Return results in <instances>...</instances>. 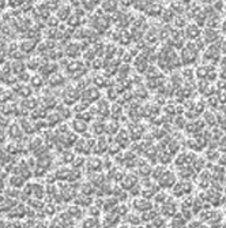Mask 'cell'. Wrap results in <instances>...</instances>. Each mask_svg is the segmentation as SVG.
Masks as SVG:
<instances>
[{
  "instance_id": "cell-46",
  "label": "cell",
  "mask_w": 226,
  "mask_h": 228,
  "mask_svg": "<svg viewBox=\"0 0 226 228\" xmlns=\"http://www.w3.org/2000/svg\"><path fill=\"white\" fill-rule=\"evenodd\" d=\"M219 160H221V161H219V164H221V165H222V164H224V165H225V164H226V155L224 156V157H221Z\"/></svg>"
},
{
  "instance_id": "cell-43",
  "label": "cell",
  "mask_w": 226,
  "mask_h": 228,
  "mask_svg": "<svg viewBox=\"0 0 226 228\" xmlns=\"http://www.w3.org/2000/svg\"><path fill=\"white\" fill-rule=\"evenodd\" d=\"M7 124H8V119L3 118V115H0V127H4Z\"/></svg>"
},
{
  "instance_id": "cell-8",
  "label": "cell",
  "mask_w": 226,
  "mask_h": 228,
  "mask_svg": "<svg viewBox=\"0 0 226 228\" xmlns=\"http://www.w3.org/2000/svg\"><path fill=\"white\" fill-rule=\"evenodd\" d=\"M194 174H195L194 167H189L188 164H185V165H180V170L177 171V175L183 179H189V178L194 176Z\"/></svg>"
},
{
  "instance_id": "cell-41",
  "label": "cell",
  "mask_w": 226,
  "mask_h": 228,
  "mask_svg": "<svg viewBox=\"0 0 226 228\" xmlns=\"http://www.w3.org/2000/svg\"><path fill=\"white\" fill-rule=\"evenodd\" d=\"M44 209H45V212H47V213H51V216H52V215H55V206H53L52 204L45 205Z\"/></svg>"
},
{
  "instance_id": "cell-40",
  "label": "cell",
  "mask_w": 226,
  "mask_h": 228,
  "mask_svg": "<svg viewBox=\"0 0 226 228\" xmlns=\"http://www.w3.org/2000/svg\"><path fill=\"white\" fill-rule=\"evenodd\" d=\"M169 148H170V153H176V150H177V148H180V145L177 144V141H172L170 142V145H169Z\"/></svg>"
},
{
  "instance_id": "cell-9",
  "label": "cell",
  "mask_w": 226,
  "mask_h": 228,
  "mask_svg": "<svg viewBox=\"0 0 226 228\" xmlns=\"http://www.w3.org/2000/svg\"><path fill=\"white\" fill-rule=\"evenodd\" d=\"M117 204H119V200H117V197H109V198H106V200H104V202H102V209L105 212H113L116 209V206H117Z\"/></svg>"
},
{
  "instance_id": "cell-4",
  "label": "cell",
  "mask_w": 226,
  "mask_h": 228,
  "mask_svg": "<svg viewBox=\"0 0 226 228\" xmlns=\"http://www.w3.org/2000/svg\"><path fill=\"white\" fill-rule=\"evenodd\" d=\"M176 210H177V204L174 201L172 202H164L162 204V209H161V213H162L164 217H173L176 215Z\"/></svg>"
},
{
  "instance_id": "cell-15",
  "label": "cell",
  "mask_w": 226,
  "mask_h": 228,
  "mask_svg": "<svg viewBox=\"0 0 226 228\" xmlns=\"http://www.w3.org/2000/svg\"><path fill=\"white\" fill-rule=\"evenodd\" d=\"M136 185V176H134V175H127V176L123 178V189H132L134 186Z\"/></svg>"
},
{
  "instance_id": "cell-32",
  "label": "cell",
  "mask_w": 226,
  "mask_h": 228,
  "mask_svg": "<svg viewBox=\"0 0 226 228\" xmlns=\"http://www.w3.org/2000/svg\"><path fill=\"white\" fill-rule=\"evenodd\" d=\"M168 201V194L165 193V191H160V193H157V195H155V202L157 204H164V202H166Z\"/></svg>"
},
{
  "instance_id": "cell-10",
  "label": "cell",
  "mask_w": 226,
  "mask_h": 228,
  "mask_svg": "<svg viewBox=\"0 0 226 228\" xmlns=\"http://www.w3.org/2000/svg\"><path fill=\"white\" fill-rule=\"evenodd\" d=\"M83 99L89 100L90 103L94 101V100L100 99V90L97 88H89L87 90L83 92Z\"/></svg>"
},
{
  "instance_id": "cell-37",
  "label": "cell",
  "mask_w": 226,
  "mask_h": 228,
  "mask_svg": "<svg viewBox=\"0 0 226 228\" xmlns=\"http://www.w3.org/2000/svg\"><path fill=\"white\" fill-rule=\"evenodd\" d=\"M112 4H115V6H117V2L116 0H106V2H104V10H106V11H112V10H115V8H112Z\"/></svg>"
},
{
  "instance_id": "cell-47",
  "label": "cell",
  "mask_w": 226,
  "mask_h": 228,
  "mask_svg": "<svg viewBox=\"0 0 226 228\" xmlns=\"http://www.w3.org/2000/svg\"><path fill=\"white\" fill-rule=\"evenodd\" d=\"M224 30H225V33H226V21L224 22Z\"/></svg>"
},
{
  "instance_id": "cell-2",
  "label": "cell",
  "mask_w": 226,
  "mask_h": 228,
  "mask_svg": "<svg viewBox=\"0 0 226 228\" xmlns=\"http://www.w3.org/2000/svg\"><path fill=\"white\" fill-rule=\"evenodd\" d=\"M158 185L162 189H172L176 185V175L172 171H165L161 175V178L158 179Z\"/></svg>"
},
{
  "instance_id": "cell-33",
  "label": "cell",
  "mask_w": 226,
  "mask_h": 228,
  "mask_svg": "<svg viewBox=\"0 0 226 228\" xmlns=\"http://www.w3.org/2000/svg\"><path fill=\"white\" fill-rule=\"evenodd\" d=\"M10 135L12 137V138H14L15 135H18V137L22 135V130H21V127H19V126H17V124H12V126L10 127Z\"/></svg>"
},
{
  "instance_id": "cell-11",
  "label": "cell",
  "mask_w": 226,
  "mask_h": 228,
  "mask_svg": "<svg viewBox=\"0 0 226 228\" xmlns=\"http://www.w3.org/2000/svg\"><path fill=\"white\" fill-rule=\"evenodd\" d=\"M87 167L91 172H97V171L101 170L102 167V160L101 159H97V157H93V159H89L87 160Z\"/></svg>"
},
{
  "instance_id": "cell-45",
  "label": "cell",
  "mask_w": 226,
  "mask_h": 228,
  "mask_svg": "<svg viewBox=\"0 0 226 228\" xmlns=\"http://www.w3.org/2000/svg\"><path fill=\"white\" fill-rule=\"evenodd\" d=\"M221 51H224L225 53H226V40H224V41H222V45H221Z\"/></svg>"
},
{
  "instance_id": "cell-30",
  "label": "cell",
  "mask_w": 226,
  "mask_h": 228,
  "mask_svg": "<svg viewBox=\"0 0 226 228\" xmlns=\"http://www.w3.org/2000/svg\"><path fill=\"white\" fill-rule=\"evenodd\" d=\"M85 164H86L85 157H74L72 163H71V165H72V168H75V170H78L79 167L85 165Z\"/></svg>"
},
{
  "instance_id": "cell-39",
  "label": "cell",
  "mask_w": 226,
  "mask_h": 228,
  "mask_svg": "<svg viewBox=\"0 0 226 228\" xmlns=\"http://www.w3.org/2000/svg\"><path fill=\"white\" fill-rule=\"evenodd\" d=\"M196 73H198L199 78H206L207 77V68H204V67H199Z\"/></svg>"
},
{
  "instance_id": "cell-20",
  "label": "cell",
  "mask_w": 226,
  "mask_h": 228,
  "mask_svg": "<svg viewBox=\"0 0 226 228\" xmlns=\"http://www.w3.org/2000/svg\"><path fill=\"white\" fill-rule=\"evenodd\" d=\"M127 220L131 225H139L142 223L140 216H135V213H127Z\"/></svg>"
},
{
  "instance_id": "cell-28",
  "label": "cell",
  "mask_w": 226,
  "mask_h": 228,
  "mask_svg": "<svg viewBox=\"0 0 226 228\" xmlns=\"http://www.w3.org/2000/svg\"><path fill=\"white\" fill-rule=\"evenodd\" d=\"M187 33H188V36L191 37V38H195V37H198L199 34H200V29L198 28V26H188V30H187Z\"/></svg>"
},
{
  "instance_id": "cell-23",
  "label": "cell",
  "mask_w": 226,
  "mask_h": 228,
  "mask_svg": "<svg viewBox=\"0 0 226 228\" xmlns=\"http://www.w3.org/2000/svg\"><path fill=\"white\" fill-rule=\"evenodd\" d=\"M89 104H90V101H89V100L83 99L81 103H78V104H76V107H75L74 109L76 111V112H79V111H81V112H82V111H86V109H89V107H90Z\"/></svg>"
},
{
  "instance_id": "cell-12",
  "label": "cell",
  "mask_w": 226,
  "mask_h": 228,
  "mask_svg": "<svg viewBox=\"0 0 226 228\" xmlns=\"http://www.w3.org/2000/svg\"><path fill=\"white\" fill-rule=\"evenodd\" d=\"M187 224V220L184 219V216L181 213H176L172 217V221L169 224V227H184Z\"/></svg>"
},
{
  "instance_id": "cell-44",
  "label": "cell",
  "mask_w": 226,
  "mask_h": 228,
  "mask_svg": "<svg viewBox=\"0 0 226 228\" xmlns=\"http://www.w3.org/2000/svg\"><path fill=\"white\" fill-rule=\"evenodd\" d=\"M207 157H209V159H211V157L213 159H219V155H218L217 152H211V150H210L209 153H207Z\"/></svg>"
},
{
  "instance_id": "cell-14",
  "label": "cell",
  "mask_w": 226,
  "mask_h": 228,
  "mask_svg": "<svg viewBox=\"0 0 226 228\" xmlns=\"http://www.w3.org/2000/svg\"><path fill=\"white\" fill-rule=\"evenodd\" d=\"M25 183H26V179L22 176V175H17V176L12 175V176L10 178V186H12V187H17V189L23 187Z\"/></svg>"
},
{
  "instance_id": "cell-22",
  "label": "cell",
  "mask_w": 226,
  "mask_h": 228,
  "mask_svg": "<svg viewBox=\"0 0 226 228\" xmlns=\"http://www.w3.org/2000/svg\"><path fill=\"white\" fill-rule=\"evenodd\" d=\"M91 131L93 133H96V134H101V133H104L105 131V124L101 120H97V122H94L93 123V129H91Z\"/></svg>"
},
{
  "instance_id": "cell-6",
  "label": "cell",
  "mask_w": 226,
  "mask_h": 228,
  "mask_svg": "<svg viewBox=\"0 0 226 228\" xmlns=\"http://www.w3.org/2000/svg\"><path fill=\"white\" fill-rule=\"evenodd\" d=\"M120 223V216L117 213H112V212H106L105 217L102 219L101 224H104L105 227H113V225H117Z\"/></svg>"
},
{
  "instance_id": "cell-34",
  "label": "cell",
  "mask_w": 226,
  "mask_h": 228,
  "mask_svg": "<svg viewBox=\"0 0 226 228\" xmlns=\"http://www.w3.org/2000/svg\"><path fill=\"white\" fill-rule=\"evenodd\" d=\"M158 159H160V161L162 163V164H169V163H172V157H170V155H168L166 152H162V153H160V156H158Z\"/></svg>"
},
{
  "instance_id": "cell-25",
  "label": "cell",
  "mask_w": 226,
  "mask_h": 228,
  "mask_svg": "<svg viewBox=\"0 0 226 228\" xmlns=\"http://www.w3.org/2000/svg\"><path fill=\"white\" fill-rule=\"evenodd\" d=\"M128 210H130V209H128V206L127 205H124V204H117V206H116V209H115V212L117 213L119 216H127V213H128Z\"/></svg>"
},
{
  "instance_id": "cell-18",
  "label": "cell",
  "mask_w": 226,
  "mask_h": 228,
  "mask_svg": "<svg viewBox=\"0 0 226 228\" xmlns=\"http://www.w3.org/2000/svg\"><path fill=\"white\" fill-rule=\"evenodd\" d=\"M204 40L207 41V43H214L215 40H218V32H215V29H206L204 32Z\"/></svg>"
},
{
  "instance_id": "cell-7",
  "label": "cell",
  "mask_w": 226,
  "mask_h": 228,
  "mask_svg": "<svg viewBox=\"0 0 226 228\" xmlns=\"http://www.w3.org/2000/svg\"><path fill=\"white\" fill-rule=\"evenodd\" d=\"M71 126H72V130L78 134H85L87 131V122L83 120L81 118H75L72 122H71Z\"/></svg>"
},
{
  "instance_id": "cell-29",
  "label": "cell",
  "mask_w": 226,
  "mask_h": 228,
  "mask_svg": "<svg viewBox=\"0 0 226 228\" xmlns=\"http://www.w3.org/2000/svg\"><path fill=\"white\" fill-rule=\"evenodd\" d=\"M60 114L57 115V114H51L47 118V122H48V124H51V126H55L56 123H59L60 122Z\"/></svg>"
},
{
  "instance_id": "cell-17",
  "label": "cell",
  "mask_w": 226,
  "mask_h": 228,
  "mask_svg": "<svg viewBox=\"0 0 226 228\" xmlns=\"http://www.w3.org/2000/svg\"><path fill=\"white\" fill-rule=\"evenodd\" d=\"M157 216H158V215H157V212L151 210V209H147V210L142 212V216H140V219H142V221L150 223V221H153V220L155 219Z\"/></svg>"
},
{
  "instance_id": "cell-3",
  "label": "cell",
  "mask_w": 226,
  "mask_h": 228,
  "mask_svg": "<svg viewBox=\"0 0 226 228\" xmlns=\"http://www.w3.org/2000/svg\"><path fill=\"white\" fill-rule=\"evenodd\" d=\"M195 159H196V156H195L192 152H183L176 157V164L179 167L180 165H185V164L192 163Z\"/></svg>"
},
{
  "instance_id": "cell-38",
  "label": "cell",
  "mask_w": 226,
  "mask_h": 228,
  "mask_svg": "<svg viewBox=\"0 0 226 228\" xmlns=\"http://www.w3.org/2000/svg\"><path fill=\"white\" fill-rule=\"evenodd\" d=\"M192 202H194V200L189 198V197H187L185 200L183 201V204H181V209H184V208H192Z\"/></svg>"
},
{
  "instance_id": "cell-35",
  "label": "cell",
  "mask_w": 226,
  "mask_h": 228,
  "mask_svg": "<svg viewBox=\"0 0 226 228\" xmlns=\"http://www.w3.org/2000/svg\"><path fill=\"white\" fill-rule=\"evenodd\" d=\"M165 172V168H162V167H158V168H154V170L151 171V176L154 178V179H160L161 178V175H162Z\"/></svg>"
},
{
  "instance_id": "cell-36",
  "label": "cell",
  "mask_w": 226,
  "mask_h": 228,
  "mask_svg": "<svg viewBox=\"0 0 226 228\" xmlns=\"http://www.w3.org/2000/svg\"><path fill=\"white\" fill-rule=\"evenodd\" d=\"M203 120H204L207 124H211V123L214 124V123H215V116H214V114H211V112H206Z\"/></svg>"
},
{
  "instance_id": "cell-13",
  "label": "cell",
  "mask_w": 226,
  "mask_h": 228,
  "mask_svg": "<svg viewBox=\"0 0 226 228\" xmlns=\"http://www.w3.org/2000/svg\"><path fill=\"white\" fill-rule=\"evenodd\" d=\"M100 224H101V221L98 220V217L89 216V217H86L85 220H82V221L79 223V225L81 227H98Z\"/></svg>"
},
{
  "instance_id": "cell-31",
  "label": "cell",
  "mask_w": 226,
  "mask_h": 228,
  "mask_svg": "<svg viewBox=\"0 0 226 228\" xmlns=\"http://www.w3.org/2000/svg\"><path fill=\"white\" fill-rule=\"evenodd\" d=\"M30 84H32L33 88H40L42 85V78H41V75H33L30 78Z\"/></svg>"
},
{
  "instance_id": "cell-27",
  "label": "cell",
  "mask_w": 226,
  "mask_h": 228,
  "mask_svg": "<svg viewBox=\"0 0 226 228\" xmlns=\"http://www.w3.org/2000/svg\"><path fill=\"white\" fill-rule=\"evenodd\" d=\"M150 224H151V227H165L166 225V220H165V217H160V216H157V217L154 219Z\"/></svg>"
},
{
  "instance_id": "cell-42",
  "label": "cell",
  "mask_w": 226,
  "mask_h": 228,
  "mask_svg": "<svg viewBox=\"0 0 226 228\" xmlns=\"http://www.w3.org/2000/svg\"><path fill=\"white\" fill-rule=\"evenodd\" d=\"M188 227H203V221H200V220H196V221H189V223H188Z\"/></svg>"
},
{
  "instance_id": "cell-24",
  "label": "cell",
  "mask_w": 226,
  "mask_h": 228,
  "mask_svg": "<svg viewBox=\"0 0 226 228\" xmlns=\"http://www.w3.org/2000/svg\"><path fill=\"white\" fill-rule=\"evenodd\" d=\"M68 215L72 219H78V215H82V209H79V206H76V205L70 206L68 208Z\"/></svg>"
},
{
  "instance_id": "cell-16",
  "label": "cell",
  "mask_w": 226,
  "mask_h": 228,
  "mask_svg": "<svg viewBox=\"0 0 226 228\" xmlns=\"http://www.w3.org/2000/svg\"><path fill=\"white\" fill-rule=\"evenodd\" d=\"M55 174H56V178H59V180H68L71 170L67 167H61V168H59Z\"/></svg>"
},
{
  "instance_id": "cell-26",
  "label": "cell",
  "mask_w": 226,
  "mask_h": 228,
  "mask_svg": "<svg viewBox=\"0 0 226 228\" xmlns=\"http://www.w3.org/2000/svg\"><path fill=\"white\" fill-rule=\"evenodd\" d=\"M101 210H102V208L98 206V205H93L91 204V206L89 208L90 216H94V217H98V216L101 215Z\"/></svg>"
},
{
  "instance_id": "cell-21",
  "label": "cell",
  "mask_w": 226,
  "mask_h": 228,
  "mask_svg": "<svg viewBox=\"0 0 226 228\" xmlns=\"http://www.w3.org/2000/svg\"><path fill=\"white\" fill-rule=\"evenodd\" d=\"M204 165H206V161H204V159H199V157H196L192 161V167H194V170L195 171H198V172H200V171L204 168Z\"/></svg>"
},
{
  "instance_id": "cell-1",
  "label": "cell",
  "mask_w": 226,
  "mask_h": 228,
  "mask_svg": "<svg viewBox=\"0 0 226 228\" xmlns=\"http://www.w3.org/2000/svg\"><path fill=\"white\" fill-rule=\"evenodd\" d=\"M192 191V183L189 182V179H184V180L176 183L173 186V195L174 197H183V195H188Z\"/></svg>"
},
{
  "instance_id": "cell-19",
  "label": "cell",
  "mask_w": 226,
  "mask_h": 228,
  "mask_svg": "<svg viewBox=\"0 0 226 228\" xmlns=\"http://www.w3.org/2000/svg\"><path fill=\"white\" fill-rule=\"evenodd\" d=\"M74 157H75V156H74V153L71 150H64L61 153V156H60L63 164H71V163H72V160H74Z\"/></svg>"
},
{
  "instance_id": "cell-5",
  "label": "cell",
  "mask_w": 226,
  "mask_h": 228,
  "mask_svg": "<svg viewBox=\"0 0 226 228\" xmlns=\"http://www.w3.org/2000/svg\"><path fill=\"white\" fill-rule=\"evenodd\" d=\"M132 208L135 209V210L145 212V210H147V209H151L153 205H151V202H150V200H147V198H138V200H134Z\"/></svg>"
}]
</instances>
